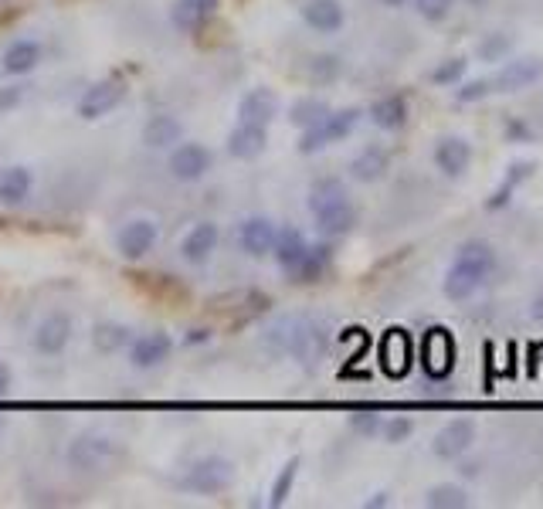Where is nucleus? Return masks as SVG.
<instances>
[{"label": "nucleus", "mask_w": 543, "mask_h": 509, "mask_svg": "<svg viewBox=\"0 0 543 509\" xmlns=\"http://www.w3.org/2000/svg\"><path fill=\"white\" fill-rule=\"evenodd\" d=\"M306 75L316 85H330L343 75V62L336 55H313V58H309V65H306Z\"/></svg>", "instance_id": "nucleus-33"}, {"label": "nucleus", "mask_w": 543, "mask_h": 509, "mask_svg": "<svg viewBox=\"0 0 543 509\" xmlns=\"http://www.w3.org/2000/svg\"><path fill=\"white\" fill-rule=\"evenodd\" d=\"M455 0H415V11L425 17L428 24H442L448 14H452Z\"/></svg>", "instance_id": "nucleus-39"}, {"label": "nucleus", "mask_w": 543, "mask_h": 509, "mask_svg": "<svg viewBox=\"0 0 543 509\" xmlns=\"http://www.w3.org/2000/svg\"><path fill=\"white\" fill-rule=\"evenodd\" d=\"M170 353H174V336L167 330H153V333L133 336V343H129V364L136 370H153L167 364Z\"/></svg>", "instance_id": "nucleus-13"}, {"label": "nucleus", "mask_w": 543, "mask_h": 509, "mask_svg": "<svg viewBox=\"0 0 543 509\" xmlns=\"http://www.w3.org/2000/svg\"><path fill=\"white\" fill-rule=\"evenodd\" d=\"M370 123H374L377 129H384V133H398V129H404V123H408V99L398 96V92H391V96H381L370 106Z\"/></svg>", "instance_id": "nucleus-26"}, {"label": "nucleus", "mask_w": 543, "mask_h": 509, "mask_svg": "<svg viewBox=\"0 0 543 509\" xmlns=\"http://www.w3.org/2000/svg\"><path fill=\"white\" fill-rule=\"evenodd\" d=\"M129 343H133V330L123 323H96L92 326V347H96L102 357H116V353L129 350Z\"/></svg>", "instance_id": "nucleus-27"}, {"label": "nucleus", "mask_w": 543, "mask_h": 509, "mask_svg": "<svg viewBox=\"0 0 543 509\" xmlns=\"http://www.w3.org/2000/svg\"><path fill=\"white\" fill-rule=\"evenodd\" d=\"M510 51H513V38H510V34H503V31H496L479 45V58H482V62H506V58H510Z\"/></svg>", "instance_id": "nucleus-35"}, {"label": "nucleus", "mask_w": 543, "mask_h": 509, "mask_svg": "<svg viewBox=\"0 0 543 509\" xmlns=\"http://www.w3.org/2000/svg\"><path fill=\"white\" fill-rule=\"evenodd\" d=\"M275 116H279V96H275L272 89H265V85L248 89L245 96L238 99V119H241V123L269 126Z\"/></svg>", "instance_id": "nucleus-24"}, {"label": "nucleus", "mask_w": 543, "mask_h": 509, "mask_svg": "<svg viewBox=\"0 0 543 509\" xmlns=\"http://www.w3.org/2000/svg\"><path fill=\"white\" fill-rule=\"evenodd\" d=\"M465 68H469V62H465L462 55L445 58L442 65L432 68V82H435V85H459V82L465 79Z\"/></svg>", "instance_id": "nucleus-36"}, {"label": "nucleus", "mask_w": 543, "mask_h": 509, "mask_svg": "<svg viewBox=\"0 0 543 509\" xmlns=\"http://www.w3.org/2000/svg\"><path fill=\"white\" fill-rule=\"evenodd\" d=\"M381 435H384V442L401 445V442H408V438L415 435V421H411V418H391V421H384V425H381Z\"/></svg>", "instance_id": "nucleus-38"}, {"label": "nucleus", "mask_w": 543, "mask_h": 509, "mask_svg": "<svg viewBox=\"0 0 543 509\" xmlns=\"http://www.w3.org/2000/svg\"><path fill=\"white\" fill-rule=\"evenodd\" d=\"M126 92H129V85H126V79H119V75L99 79L96 85H89L85 96L79 99V116L89 119V123H96V119L109 116V112H116L119 106H123Z\"/></svg>", "instance_id": "nucleus-8"}, {"label": "nucleus", "mask_w": 543, "mask_h": 509, "mask_svg": "<svg viewBox=\"0 0 543 509\" xmlns=\"http://www.w3.org/2000/svg\"><path fill=\"white\" fill-rule=\"evenodd\" d=\"M218 245H221L218 221H197L194 228L180 238L177 255H180V262L191 265V269H204V265L214 258V252H218Z\"/></svg>", "instance_id": "nucleus-9"}, {"label": "nucleus", "mask_w": 543, "mask_h": 509, "mask_svg": "<svg viewBox=\"0 0 543 509\" xmlns=\"http://www.w3.org/2000/svg\"><path fill=\"white\" fill-rule=\"evenodd\" d=\"M24 96H28L24 85H0V119L11 116L14 109H21Z\"/></svg>", "instance_id": "nucleus-41"}, {"label": "nucleus", "mask_w": 543, "mask_h": 509, "mask_svg": "<svg viewBox=\"0 0 543 509\" xmlns=\"http://www.w3.org/2000/svg\"><path fill=\"white\" fill-rule=\"evenodd\" d=\"M309 252V238L303 235L299 228H279V235H275V248H272V255H275V262H279V269L292 275L299 269V262L306 258Z\"/></svg>", "instance_id": "nucleus-25"}, {"label": "nucleus", "mask_w": 543, "mask_h": 509, "mask_svg": "<svg viewBox=\"0 0 543 509\" xmlns=\"http://www.w3.org/2000/svg\"><path fill=\"white\" fill-rule=\"evenodd\" d=\"M391 499H387V493H377L374 499H367V506H387Z\"/></svg>", "instance_id": "nucleus-43"}, {"label": "nucleus", "mask_w": 543, "mask_h": 509, "mask_svg": "<svg viewBox=\"0 0 543 509\" xmlns=\"http://www.w3.org/2000/svg\"><path fill=\"white\" fill-rule=\"evenodd\" d=\"M292 319L296 316H286V319H279L275 326H269L262 336V343H265V350L275 353V357H286L289 353V336H292Z\"/></svg>", "instance_id": "nucleus-34"}, {"label": "nucleus", "mask_w": 543, "mask_h": 509, "mask_svg": "<svg viewBox=\"0 0 543 509\" xmlns=\"http://www.w3.org/2000/svg\"><path fill=\"white\" fill-rule=\"evenodd\" d=\"M184 493L194 496H221L235 486V462L224 459V455H208V459H197L187 465V472L177 482Z\"/></svg>", "instance_id": "nucleus-3"}, {"label": "nucleus", "mask_w": 543, "mask_h": 509, "mask_svg": "<svg viewBox=\"0 0 543 509\" xmlns=\"http://www.w3.org/2000/svg\"><path fill=\"white\" fill-rule=\"evenodd\" d=\"M326 347H330V336H326L323 323H313V319H292L286 357H296L299 364H316V360L326 353Z\"/></svg>", "instance_id": "nucleus-11"}, {"label": "nucleus", "mask_w": 543, "mask_h": 509, "mask_svg": "<svg viewBox=\"0 0 543 509\" xmlns=\"http://www.w3.org/2000/svg\"><path fill=\"white\" fill-rule=\"evenodd\" d=\"M218 4L221 0H174L170 4V24L180 34H197L214 17Z\"/></svg>", "instance_id": "nucleus-23"}, {"label": "nucleus", "mask_w": 543, "mask_h": 509, "mask_svg": "<svg viewBox=\"0 0 543 509\" xmlns=\"http://www.w3.org/2000/svg\"><path fill=\"white\" fill-rule=\"evenodd\" d=\"M472 442H476V421H472V418H452L435 435L432 452H435V459L455 462V459H462V455L469 452Z\"/></svg>", "instance_id": "nucleus-16"}, {"label": "nucleus", "mask_w": 543, "mask_h": 509, "mask_svg": "<svg viewBox=\"0 0 543 509\" xmlns=\"http://www.w3.org/2000/svg\"><path fill=\"white\" fill-rule=\"evenodd\" d=\"M543 79V58L537 55H523L503 62V68L493 75V92H523L530 85H537Z\"/></svg>", "instance_id": "nucleus-12"}, {"label": "nucleus", "mask_w": 543, "mask_h": 509, "mask_svg": "<svg viewBox=\"0 0 543 509\" xmlns=\"http://www.w3.org/2000/svg\"><path fill=\"white\" fill-rule=\"evenodd\" d=\"M330 262H333V245H330V238H323L320 245H309V252L306 258L299 262V269L289 275L292 282H320L326 269H330Z\"/></svg>", "instance_id": "nucleus-28"}, {"label": "nucleus", "mask_w": 543, "mask_h": 509, "mask_svg": "<svg viewBox=\"0 0 543 509\" xmlns=\"http://www.w3.org/2000/svg\"><path fill=\"white\" fill-rule=\"evenodd\" d=\"M11 391H14V370L7 360H0V398H7Z\"/></svg>", "instance_id": "nucleus-42"}, {"label": "nucleus", "mask_w": 543, "mask_h": 509, "mask_svg": "<svg viewBox=\"0 0 543 509\" xmlns=\"http://www.w3.org/2000/svg\"><path fill=\"white\" fill-rule=\"evenodd\" d=\"M4 425H7V421H4V414H0V435H4Z\"/></svg>", "instance_id": "nucleus-47"}, {"label": "nucleus", "mask_w": 543, "mask_h": 509, "mask_svg": "<svg viewBox=\"0 0 543 509\" xmlns=\"http://www.w3.org/2000/svg\"><path fill=\"white\" fill-rule=\"evenodd\" d=\"M157 241H160V228H157V221H150V218H133V221H126L123 228H119V235H116V252L126 258V262H143L146 255L157 248Z\"/></svg>", "instance_id": "nucleus-10"}, {"label": "nucleus", "mask_w": 543, "mask_h": 509, "mask_svg": "<svg viewBox=\"0 0 543 509\" xmlns=\"http://www.w3.org/2000/svg\"><path fill=\"white\" fill-rule=\"evenodd\" d=\"M269 146V126H258V123H235V129L228 133V153L235 160H255L265 153Z\"/></svg>", "instance_id": "nucleus-21"}, {"label": "nucleus", "mask_w": 543, "mask_h": 509, "mask_svg": "<svg viewBox=\"0 0 543 509\" xmlns=\"http://www.w3.org/2000/svg\"><path fill=\"white\" fill-rule=\"evenodd\" d=\"M303 24L316 34H340L347 24V11L340 0H306L303 4Z\"/></svg>", "instance_id": "nucleus-20"}, {"label": "nucleus", "mask_w": 543, "mask_h": 509, "mask_svg": "<svg viewBox=\"0 0 543 509\" xmlns=\"http://www.w3.org/2000/svg\"><path fill=\"white\" fill-rule=\"evenodd\" d=\"M75 336V319L65 313V309H51L38 319V326H34L31 333V350L38 353V357H62L68 350V343H72Z\"/></svg>", "instance_id": "nucleus-6"}, {"label": "nucleus", "mask_w": 543, "mask_h": 509, "mask_svg": "<svg viewBox=\"0 0 543 509\" xmlns=\"http://www.w3.org/2000/svg\"><path fill=\"white\" fill-rule=\"evenodd\" d=\"M387 170H391V150L381 143L364 146V150L350 160V177L357 180V184H377V180L387 177Z\"/></svg>", "instance_id": "nucleus-22"}, {"label": "nucleus", "mask_w": 543, "mask_h": 509, "mask_svg": "<svg viewBox=\"0 0 543 509\" xmlns=\"http://www.w3.org/2000/svg\"><path fill=\"white\" fill-rule=\"evenodd\" d=\"M34 194V170L24 163H7L0 167V207H21Z\"/></svg>", "instance_id": "nucleus-18"}, {"label": "nucleus", "mask_w": 543, "mask_h": 509, "mask_svg": "<svg viewBox=\"0 0 543 509\" xmlns=\"http://www.w3.org/2000/svg\"><path fill=\"white\" fill-rule=\"evenodd\" d=\"M167 167H170V177L180 180V184H197V180L211 174L214 153L197 140H180L174 150H170Z\"/></svg>", "instance_id": "nucleus-7"}, {"label": "nucleus", "mask_w": 543, "mask_h": 509, "mask_svg": "<svg viewBox=\"0 0 543 509\" xmlns=\"http://www.w3.org/2000/svg\"><path fill=\"white\" fill-rule=\"evenodd\" d=\"M309 214H313L316 228H320L323 238H343L353 231L357 224V207H353L347 187L336 177H320L313 187H309Z\"/></svg>", "instance_id": "nucleus-2"}, {"label": "nucleus", "mask_w": 543, "mask_h": 509, "mask_svg": "<svg viewBox=\"0 0 543 509\" xmlns=\"http://www.w3.org/2000/svg\"><path fill=\"white\" fill-rule=\"evenodd\" d=\"M533 316L543 319V299H537V309H533Z\"/></svg>", "instance_id": "nucleus-46"}, {"label": "nucleus", "mask_w": 543, "mask_h": 509, "mask_svg": "<svg viewBox=\"0 0 543 509\" xmlns=\"http://www.w3.org/2000/svg\"><path fill=\"white\" fill-rule=\"evenodd\" d=\"M119 455H123V448L116 438L99 435V431H82L65 445V465L75 472H99L109 462H116Z\"/></svg>", "instance_id": "nucleus-4"}, {"label": "nucleus", "mask_w": 543, "mask_h": 509, "mask_svg": "<svg viewBox=\"0 0 543 509\" xmlns=\"http://www.w3.org/2000/svg\"><path fill=\"white\" fill-rule=\"evenodd\" d=\"M465 4L476 7V11H482V7H489V4H493V0H465Z\"/></svg>", "instance_id": "nucleus-44"}, {"label": "nucleus", "mask_w": 543, "mask_h": 509, "mask_svg": "<svg viewBox=\"0 0 543 509\" xmlns=\"http://www.w3.org/2000/svg\"><path fill=\"white\" fill-rule=\"evenodd\" d=\"M299 465H303V459H299V455H292V459L279 469V476H275V482H272V493H269V506L279 509V506L289 503L292 486H296V479H299Z\"/></svg>", "instance_id": "nucleus-31"}, {"label": "nucleus", "mask_w": 543, "mask_h": 509, "mask_svg": "<svg viewBox=\"0 0 543 509\" xmlns=\"http://www.w3.org/2000/svg\"><path fill=\"white\" fill-rule=\"evenodd\" d=\"M432 160L448 180H459L472 167V143L465 136H442L432 150Z\"/></svg>", "instance_id": "nucleus-17"}, {"label": "nucleus", "mask_w": 543, "mask_h": 509, "mask_svg": "<svg viewBox=\"0 0 543 509\" xmlns=\"http://www.w3.org/2000/svg\"><path fill=\"white\" fill-rule=\"evenodd\" d=\"M381 425H384V418H381V414H374V411H360V414H350V428L357 431V435H364V438H374V435H381Z\"/></svg>", "instance_id": "nucleus-40"}, {"label": "nucleus", "mask_w": 543, "mask_h": 509, "mask_svg": "<svg viewBox=\"0 0 543 509\" xmlns=\"http://www.w3.org/2000/svg\"><path fill=\"white\" fill-rule=\"evenodd\" d=\"M425 506L428 509H465V506H469V493H465L462 486L442 482V486H432L425 493Z\"/></svg>", "instance_id": "nucleus-32"}, {"label": "nucleus", "mask_w": 543, "mask_h": 509, "mask_svg": "<svg viewBox=\"0 0 543 509\" xmlns=\"http://www.w3.org/2000/svg\"><path fill=\"white\" fill-rule=\"evenodd\" d=\"M360 112L357 106H350V109H330L326 116L320 119V123H313V126H306L303 129V136H299V153H320L326 150V146H333V143H340V140H347V136L357 129L360 123Z\"/></svg>", "instance_id": "nucleus-5"}, {"label": "nucleus", "mask_w": 543, "mask_h": 509, "mask_svg": "<svg viewBox=\"0 0 543 509\" xmlns=\"http://www.w3.org/2000/svg\"><path fill=\"white\" fill-rule=\"evenodd\" d=\"M493 272H496V248L489 245V241L472 238L455 252L452 265H448V272H445L442 289L452 303H462V299L476 296L482 289V282H486Z\"/></svg>", "instance_id": "nucleus-1"}, {"label": "nucleus", "mask_w": 543, "mask_h": 509, "mask_svg": "<svg viewBox=\"0 0 543 509\" xmlns=\"http://www.w3.org/2000/svg\"><path fill=\"white\" fill-rule=\"evenodd\" d=\"M326 112H330V102H323V99H316V96H303V99H296L289 106V123L299 126V129H306V126L320 123Z\"/></svg>", "instance_id": "nucleus-30"}, {"label": "nucleus", "mask_w": 543, "mask_h": 509, "mask_svg": "<svg viewBox=\"0 0 543 509\" xmlns=\"http://www.w3.org/2000/svg\"><path fill=\"white\" fill-rule=\"evenodd\" d=\"M140 136L146 150H174V146L184 140V123H180L174 112H153L143 123Z\"/></svg>", "instance_id": "nucleus-19"}, {"label": "nucleus", "mask_w": 543, "mask_h": 509, "mask_svg": "<svg viewBox=\"0 0 543 509\" xmlns=\"http://www.w3.org/2000/svg\"><path fill=\"white\" fill-rule=\"evenodd\" d=\"M384 7H401V4H408V0H381Z\"/></svg>", "instance_id": "nucleus-45"}, {"label": "nucleus", "mask_w": 543, "mask_h": 509, "mask_svg": "<svg viewBox=\"0 0 543 509\" xmlns=\"http://www.w3.org/2000/svg\"><path fill=\"white\" fill-rule=\"evenodd\" d=\"M533 167H537V163H533V160H520V163H513V167H510V174H506V180L496 187V194L486 201V211H499V207H506V204H510L513 191H516V187H520L523 180H527V177L533 174Z\"/></svg>", "instance_id": "nucleus-29"}, {"label": "nucleus", "mask_w": 543, "mask_h": 509, "mask_svg": "<svg viewBox=\"0 0 543 509\" xmlns=\"http://www.w3.org/2000/svg\"><path fill=\"white\" fill-rule=\"evenodd\" d=\"M41 62H45V45H41L38 38H14L11 45L4 48V55H0V68H4V75H11V79H24V75L38 72Z\"/></svg>", "instance_id": "nucleus-14"}, {"label": "nucleus", "mask_w": 543, "mask_h": 509, "mask_svg": "<svg viewBox=\"0 0 543 509\" xmlns=\"http://www.w3.org/2000/svg\"><path fill=\"white\" fill-rule=\"evenodd\" d=\"M275 235H279V228H275L272 218H265V214H252V218H245L238 224L235 241L248 258H265V255H272Z\"/></svg>", "instance_id": "nucleus-15"}, {"label": "nucleus", "mask_w": 543, "mask_h": 509, "mask_svg": "<svg viewBox=\"0 0 543 509\" xmlns=\"http://www.w3.org/2000/svg\"><path fill=\"white\" fill-rule=\"evenodd\" d=\"M493 92V79H469V82H459V89L452 92L455 102H462V106H469V102H482Z\"/></svg>", "instance_id": "nucleus-37"}]
</instances>
